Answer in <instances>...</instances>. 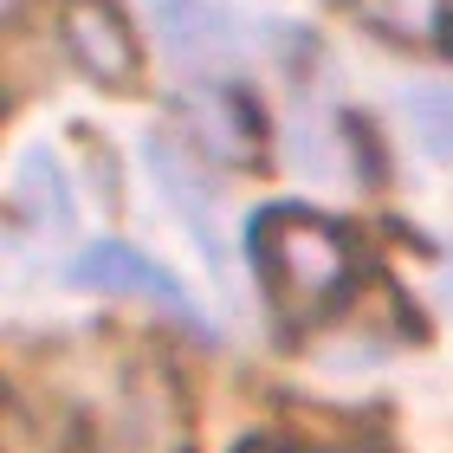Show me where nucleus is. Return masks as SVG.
I'll return each instance as SVG.
<instances>
[{"instance_id":"obj_1","label":"nucleus","mask_w":453,"mask_h":453,"mask_svg":"<svg viewBox=\"0 0 453 453\" xmlns=\"http://www.w3.org/2000/svg\"><path fill=\"white\" fill-rule=\"evenodd\" d=\"M253 265H259L265 298L279 304L285 324H318L357 285L349 240L304 208H265L253 220Z\"/></svg>"},{"instance_id":"obj_2","label":"nucleus","mask_w":453,"mask_h":453,"mask_svg":"<svg viewBox=\"0 0 453 453\" xmlns=\"http://www.w3.org/2000/svg\"><path fill=\"white\" fill-rule=\"evenodd\" d=\"M97 453H188V402L162 363H130L91 421Z\"/></svg>"},{"instance_id":"obj_3","label":"nucleus","mask_w":453,"mask_h":453,"mask_svg":"<svg viewBox=\"0 0 453 453\" xmlns=\"http://www.w3.org/2000/svg\"><path fill=\"white\" fill-rule=\"evenodd\" d=\"M58 33H65L72 58L97 78V85H111V91L136 85L142 52H136L130 19H123L111 0H65V13H58Z\"/></svg>"},{"instance_id":"obj_4","label":"nucleus","mask_w":453,"mask_h":453,"mask_svg":"<svg viewBox=\"0 0 453 453\" xmlns=\"http://www.w3.org/2000/svg\"><path fill=\"white\" fill-rule=\"evenodd\" d=\"M72 279L85 285V292H136V298L169 304L175 318H188V298H181V285L162 273L156 259H142L136 246H123V240H97L91 253H78Z\"/></svg>"},{"instance_id":"obj_5","label":"nucleus","mask_w":453,"mask_h":453,"mask_svg":"<svg viewBox=\"0 0 453 453\" xmlns=\"http://www.w3.org/2000/svg\"><path fill=\"white\" fill-rule=\"evenodd\" d=\"M363 19L382 27L388 39H434L453 52V0H363Z\"/></svg>"},{"instance_id":"obj_6","label":"nucleus","mask_w":453,"mask_h":453,"mask_svg":"<svg viewBox=\"0 0 453 453\" xmlns=\"http://www.w3.org/2000/svg\"><path fill=\"white\" fill-rule=\"evenodd\" d=\"M402 111H408V130H415L421 156L453 162V85H421V91H408Z\"/></svg>"},{"instance_id":"obj_7","label":"nucleus","mask_w":453,"mask_h":453,"mask_svg":"<svg viewBox=\"0 0 453 453\" xmlns=\"http://www.w3.org/2000/svg\"><path fill=\"white\" fill-rule=\"evenodd\" d=\"M240 453H259V441H240Z\"/></svg>"},{"instance_id":"obj_8","label":"nucleus","mask_w":453,"mask_h":453,"mask_svg":"<svg viewBox=\"0 0 453 453\" xmlns=\"http://www.w3.org/2000/svg\"><path fill=\"white\" fill-rule=\"evenodd\" d=\"M447 292H453V279H447Z\"/></svg>"}]
</instances>
